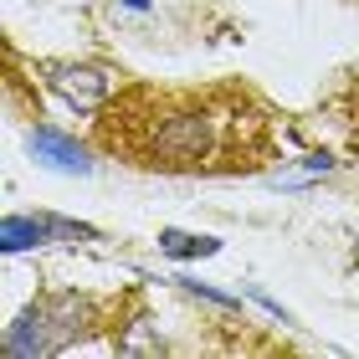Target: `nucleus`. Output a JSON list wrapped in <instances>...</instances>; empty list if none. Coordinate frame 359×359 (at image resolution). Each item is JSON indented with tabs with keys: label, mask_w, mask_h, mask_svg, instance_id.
<instances>
[{
	"label": "nucleus",
	"mask_w": 359,
	"mask_h": 359,
	"mask_svg": "<svg viewBox=\"0 0 359 359\" xmlns=\"http://www.w3.org/2000/svg\"><path fill=\"white\" fill-rule=\"evenodd\" d=\"M139 154H144V165L190 170V165L216 154V118H205V113H175V118L154 123L139 139Z\"/></svg>",
	"instance_id": "nucleus-1"
},
{
	"label": "nucleus",
	"mask_w": 359,
	"mask_h": 359,
	"mask_svg": "<svg viewBox=\"0 0 359 359\" xmlns=\"http://www.w3.org/2000/svg\"><path fill=\"white\" fill-rule=\"evenodd\" d=\"M6 252H26V247H36V241L46 236H93L88 226H72V221H46V216H6Z\"/></svg>",
	"instance_id": "nucleus-2"
},
{
	"label": "nucleus",
	"mask_w": 359,
	"mask_h": 359,
	"mask_svg": "<svg viewBox=\"0 0 359 359\" xmlns=\"http://www.w3.org/2000/svg\"><path fill=\"white\" fill-rule=\"evenodd\" d=\"M31 149L41 159H52L57 170H88V154L77 149L67 134H57V128H36V134H31Z\"/></svg>",
	"instance_id": "nucleus-3"
},
{
	"label": "nucleus",
	"mask_w": 359,
	"mask_h": 359,
	"mask_svg": "<svg viewBox=\"0 0 359 359\" xmlns=\"http://www.w3.org/2000/svg\"><path fill=\"white\" fill-rule=\"evenodd\" d=\"M57 88L67 93L77 108H93L97 97L108 93V77H103V72H88V67H83V72H72V67H57Z\"/></svg>",
	"instance_id": "nucleus-4"
},
{
	"label": "nucleus",
	"mask_w": 359,
	"mask_h": 359,
	"mask_svg": "<svg viewBox=\"0 0 359 359\" xmlns=\"http://www.w3.org/2000/svg\"><path fill=\"white\" fill-rule=\"evenodd\" d=\"M159 247H165L170 257H210L221 241H216V236H180V231H165V236H159Z\"/></svg>",
	"instance_id": "nucleus-5"
}]
</instances>
